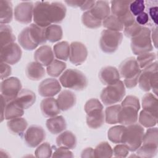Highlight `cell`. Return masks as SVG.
Wrapping results in <instances>:
<instances>
[{"label":"cell","mask_w":158,"mask_h":158,"mask_svg":"<svg viewBox=\"0 0 158 158\" xmlns=\"http://www.w3.org/2000/svg\"><path fill=\"white\" fill-rule=\"evenodd\" d=\"M18 42L19 44L27 51H32L38 47V45L36 44L31 38L28 27H25L19 33L18 36Z\"/></svg>","instance_id":"cell-34"},{"label":"cell","mask_w":158,"mask_h":158,"mask_svg":"<svg viewBox=\"0 0 158 158\" xmlns=\"http://www.w3.org/2000/svg\"><path fill=\"white\" fill-rule=\"evenodd\" d=\"M158 149V130L157 127L148 128L144 133L142 143L136 150L139 157L151 158L157 153Z\"/></svg>","instance_id":"cell-2"},{"label":"cell","mask_w":158,"mask_h":158,"mask_svg":"<svg viewBox=\"0 0 158 158\" xmlns=\"http://www.w3.org/2000/svg\"><path fill=\"white\" fill-rule=\"evenodd\" d=\"M51 12L52 23H59L65 17L67 9L60 2H52L51 3Z\"/></svg>","instance_id":"cell-30"},{"label":"cell","mask_w":158,"mask_h":158,"mask_svg":"<svg viewBox=\"0 0 158 158\" xmlns=\"http://www.w3.org/2000/svg\"><path fill=\"white\" fill-rule=\"evenodd\" d=\"M157 62L156 60L141 72L138 79V84L141 90L148 92L151 89L156 96L158 89V72Z\"/></svg>","instance_id":"cell-4"},{"label":"cell","mask_w":158,"mask_h":158,"mask_svg":"<svg viewBox=\"0 0 158 158\" xmlns=\"http://www.w3.org/2000/svg\"><path fill=\"white\" fill-rule=\"evenodd\" d=\"M0 71H1V79L2 80L7 78L11 74L12 69L10 66L3 62H0Z\"/></svg>","instance_id":"cell-52"},{"label":"cell","mask_w":158,"mask_h":158,"mask_svg":"<svg viewBox=\"0 0 158 158\" xmlns=\"http://www.w3.org/2000/svg\"><path fill=\"white\" fill-rule=\"evenodd\" d=\"M85 111L86 114L94 110H103V106L101 102L96 98H92L87 101L84 107Z\"/></svg>","instance_id":"cell-47"},{"label":"cell","mask_w":158,"mask_h":158,"mask_svg":"<svg viewBox=\"0 0 158 158\" xmlns=\"http://www.w3.org/2000/svg\"><path fill=\"white\" fill-rule=\"evenodd\" d=\"M120 74L118 69L113 66L102 67L99 72V78L103 85H109L120 80Z\"/></svg>","instance_id":"cell-18"},{"label":"cell","mask_w":158,"mask_h":158,"mask_svg":"<svg viewBox=\"0 0 158 158\" xmlns=\"http://www.w3.org/2000/svg\"><path fill=\"white\" fill-rule=\"evenodd\" d=\"M118 72L120 76L124 78L125 86L131 89L137 85L141 70L136 59L130 57L121 62L118 67Z\"/></svg>","instance_id":"cell-1"},{"label":"cell","mask_w":158,"mask_h":158,"mask_svg":"<svg viewBox=\"0 0 158 158\" xmlns=\"http://www.w3.org/2000/svg\"><path fill=\"white\" fill-rule=\"evenodd\" d=\"M144 133V130L141 125L134 123L128 125L125 127L121 143L125 144L129 151H136L141 144Z\"/></svg>","instance_id":"cell-6"},{"label":"cell","mask_w":158,"mask_h":158,"mask_svg":"<svg viewBox=\"0 0 158 158\" xmlns=\"http://www.w3.org/2000/svg\"><path fill=\"white\" fill-rule=\"evenodd\" d=\"M158 116L145 110H142L139 115V123L145 128L155 127L157 123Z\"/></svg>","instance_id":"cell-38"},{"label":"cell","mask_w":158,"mask_h":158,"mask_svg":"<svg viewBox=\"0 0 158 158\" xmlns=\"http://www.w3.org/2000/svg\"><path fill=\"white\" fill-rule=\"evenodd\" d=\"M142 26L139 25L136 21L131 25L124 27V35L130 38H132L141 31Z\"/></svg>","instance_id":"cell-48"},{"label":"cell","mask_w":158,"mask_h":158,"mask_svg":"<svg viewBox=\"0 0 158 158\" xmlns=\"http://www.w3.org/2000/svg\"><path fill=\"white\" fill-rule=\"evenodd\" d=\"M45 69L43 66L36 62L28 63L25 69L27 77L31 80L38 81L45 76Z\"/></svg>","instance_id":"cell-25"},{"label":"cell","mask_w":158,"mask_h":158,"mask_svg":"<svg viewBox=\"0 0 158 158\" xmlns=\"http://www.w3.org/2000/svg\"><path fill=\"white\" fill-rule=\"evenodd\" d=\"M125 128L124 125H115L111 127L107 132L108 139L114 143H121Z\"/></svg>","instance_id":"cell-42"},{"label":"cell","mask_w":158,"mask_h":158,"mask_svg":"<svg viewBox=\"0 0 158 158\" xmlns=\"http://www.w3.org/2000/svg\"><path fill=\"white\" fill-rule=\"evenodd\" d=\"M125 93L123 82L118 80L115 83L107 85L102 90L100 98L104 105L111 106L120 102L125 96Z\"/></svg>","instance_id":"cell-7"},{"label":"cell","mask_w":158,"mask_h":158,"mask_svg":"<svg viewBox=\"0 0 158 158\" xmlns=\"http://www.w3.org/2000/svg\"><path fill=\"white\" fill-rule=\"evenodd\" d=\"M13 19V9L11 1L0 0V22L1 24L9 23Z\"/></svg>","instance_id":"cell-31"},{"label":"cell","mask_w":158,"mask_h":158,"mask_svg":"<svg viewBox=\"0 0 158 158\" xmlns=\"http://www.w3.org/2000/svg\"><path fill=\"white\" fill-rule=\"evenodd\" d=\"M34 4L31 1L21 2L18 4L14 11L15 19L22 24L30 23L33 16Z\"/></svg>","instance_id":"cell-14"},{"label":"cell","mask_w":158,"mask_h":158,"mask_svg":"<svg viewBox=\"0 0 158 158\" xmlns=\"http://www.w3.org/2000/svg\"><path fill=\"white\" fill-rule=\"evenodd\" d=\"M69 60L72 64L78 66L84 63L88 56V50L85 45L78 41H73L70 44Z\"/></svg>","instance_id":"cell-15"},{"label":"cell","mask_w":158,"mask_h":158,"mask_svg":"<svg viewBox=\"0 0 158 158\" xmlns=\"http://www.w3.org/2000/svg\"><path fill=\"white\" fill-rule=\"evenodd\" d=\"M24 142L30 148H35L40 144L46 138L44 129L39 125H31L24 134Z\"/></svg>","instance_id":"cell-13"},{"label":"cell","mask_w":158,"mask_h":158,"mask_svg":"<svg viewBox=\"0 0 158 158\" xmlns=\"http://www.w3.org/2000/svg\"><path fill=\"white\" fill-rule=\"evenodd\" d=\"M156 59V54L154 52H146L138 55L136 61L140 69H144Z\"/></svg>","instance_id":"cell-45"},{"label":"cell","mask_w":158,"mask_h":158,"mask_svg":"<svg viewBox=\"0 0 158 158\" xmlns=\"http://www.w3.org/2000/svg\"><path fill=\"white\" fill-rule=\"evenodd\" d=\"M7 102H6L4 98L1 95V122L4 119V112Z\"/></svg>","instance_id":"cell-58"},{"label":"cell","mask_w":158,"mask_h":158,"mask_svg":"<svg viewBox=\"0 0 158 158\" xmlns=\"http://www.w3.org/2000/svg\"><path fill=\"white\" fill-rule=\"evenodd\" d=\"M33 57L35 62L40 64L43 67H47L54 60V54L51 46L43 45L36 50Z\"/></svg>","instance_id":"cell-17"},{"label":"cell","mask_w":158,"mask_h":158,"mask_svg":"<svg viewBox=\"0 0 158 158\" xmlns=\"http://www.w3.org/2000/svg\"><path fill=\"white\" fill-rule=\"evenodd\" d=\"M46 40L51 43H56L62 38L63 31L60 25L52 24L46 28Z\"/></svg>","instance_id":"cell-37"},{"label":"cell","mask_w":158,"mask_h":158,"mask_svg":"<svg viewBox=\"0 0 158 158\" xmlns=\"http://www.w3.org/2000/svg\"><path fill=\"white\" fill-rule=\"evenodd\" d=\"M61 90V86L58 80L54 78L43 80L38 85V91L40 96L51 98L56 96Z\"/></svg>","instance_id":"cell-16"},{"label":"cell","mask_w":158,"mask_h":158,"mask_svg":"<svg viewBox=\"0 0 158 158\" xmlns=\"http://www.w3.org/2000/svg\"><path fill=\"white\" fill-rule=\"evenodd\" d=\"M40 109L42 114L48 118L55 117L60 112L57 100L52 97L43 99L40 104Z\"/></svg>","instance_id":"cell-19"},{"label":"cell","mask_w":158,"mask_h":158,"mask_svg":"<svg viewBox=\"0 0 158 158\" xmlns=\"http://www.w3.org/2000/svg\"><path fill=\"white\" fill-rule=\"evenodd\" d=\"M129 153V149L123 144L116 145L113 149V154L117 157H126Z\"/></svg>","instance_id":"cell-50"},{"label":"cell","mask_w":158,"mask_h":158,"mask_svg":"<svg viewBox=\"0 0 158 158\" xmlns=\"http://www.w3.org/2000/svg\"><path fill=\"white\" fill-rule=\"evenodd\" d=\"M94 156L97 158H109L113 156V149L107 142L100 143L94 149Z\"/></svg>","instance_id":"cell-41"},{"label":"cell","mask_w":158,"mask_h":158,"mask_svg":"<svg viewBox=\"0 0 158 158\" xmlns=\"http://www.w3.org/2000/svg\"><path fill=\"white\" fill-rule=\"evenodd\" d=\"M104 122L105 116L102 110H94L86 114V123L91 128H99L104 125Z\"/></svg>","instance_id":"cell-27"},{"label":"cell","mask_w":158,"mask_h":158,"mask_svg":"<svg viewBox=\"0 0 158 158\" xmlns=\"http://www.w3.org/2000/svg\"><path fill=\"white\" fill-rule=\"evenodd\" d=\"M120 106L118 123L124 126L136 123L138 118V112L140 109L139 102L133 99H129L123 101Z\"/></svg>","instance_id":"cell-5"},{"label":"cell","mask_w":158,"mask_h":158,"mask_svg":"<svg viewBox=\"0 0 158 158\" xmlns=\"http://www.w3.org/2000/svg\"><path fill=\"white\" fill-rule=\"evenodd\" d=\"M0 89L1 95L7 103L16 98L22 89V83L18 78L11 77L2 80Z\"/></svg>","instance_id":"cell-11"},{"label":"cell","mask_w":158,"mask_h":158,"mask_svg":"<svg viewBox=\"0 0 158 158\" xmlns=\"http://www.w3.org/2000/svg\"><path fill=\"white\" fill-rule=\"evenodd\" d=\"M46 126L48 131L54 135L59 134L67 128V123L64 117L62 115H56L46 120Z\"/></svg>","instance_id":"cell-22"},{"label":"cell","mask_w":158,"mask_h":158,"mask_svg":"<svg viewBox=\"0 0 158 158\" xmlns=\"http://www.w3.org/2000/svg\"><path fill=\"white\" fill-rule=\"evenodd\" d=\"M70 46L67 41H62L56 43L53 47L55 57L59 60H67L70 56Z\"/></svg>","instance_id":"cell-35"},{"label":"cell","mask_w":158,"mask_h":158,"mask_svg":"<svg viewBox=\"0 0 158 158\" xmlns=\"http://www.w3.org/2000/svg\"><path fill=\"white\" fill-rule=\"evenodd\" d=\"M132 1H112L110 12L112 15L120 19L130 12V4Z\"/></svg>","instance_id":"cell-23"},{"label":"cell","mask_w":158,"mask_h":158,"mask_svg":"<svg viewBox=\"0 0 158 158\" xmlns=\"http://www.w3.org/2000/svg\"><path fill=\"white\" fill-rule=\"evenodd\" d=\"M52 157H73V155L72 152L70 151V149L59 147V148L56 149L55 151L53 152V154L52 156Z\"/></svg>","instance_id":"cell-51"},{"label":"cell","mask_w":158,"mask_h":158,"mask_svg":"<svg viewBox=\"0 0 158 158\" xmlns=\"http://www.w3.org/2000/svg\"><path fill=\"white\" fill-rule=\"evenodd\" d=\"M95 2V1H84V2L80 8L81 10H89L93 7Z\"/></svg>","instance_id":"cell-55"},{"label":"cell","mask_w":158,"mask_h":158,"mask_svg":"<svg viewBox=\"0 0 158 158\" xmlns=\"http://www.w3.org/2000/svg\"><path fill=\"white\" fill-rule=\"evenodd\" d=\"M29 33L33 41L37 44H44L47 41L46 36V28L31 23L28 27Z\"/></svg>","instance_id":"cell-29"},{"label":"cell","mask_w":158,"mask_h":158,"mask_svg":"<svg viewBox=\"0 0 158 158\" xmlns=\"http://www.w3.org/2000/svg\"><path fill=\"white\" fill-rule=\"evenodd\" d=\"M67 65L65 62L59 60H54L48 66H47V73L52 77H59L65 70Z\"/></svg>","instance_id":"cell-39"},{"label":"cell","mask_w":158,"mask_h":158,"mask_svg":"<svg viewBox=\"0 0 158 158\" xmlns=\"http://www.w3.org/2000/svg\"><path fill=\"white\" fill-rule=\"evenodd\" d=\"M23 109L14 101H11L6 104L4 118L9 120L13 118L21 117L23 115Z\"/></svg>","instance_id":"cell-33"},{"label":"cell","mask_w":158,"mask_h":158,"mask_svg":"<svg viewBox=\"0 0 158 158\" xmlns=\"http://www.w3.org/2000/svg\"><path fill=\"white\" fill-rule=\"evenodd\" d=\"M151 34L149 28L143 27L139 33L131 38V49L134 54L138 56L153 49Z\"/></svg>","instance_id":"cell-8"},{"label":"cell","mask_w":158,"mask_h":158,"mask_svg":"<svg viewBox=\"0 0 158 158\" xmlns=\"http://www.w3.org/2000/svg\"><path fill=\"white\" fill-rule=\"evenodd\" d=\"M143 110L158 116V101L156 96L151 93L145 94L141 101Z\"/></svg>","instance_id":"cell-32"},{"label":"cell","mask_w":158,"mask_h":158,"mask_svg":"<svg viewBox=\"0 0 158 158\" xmlns=\"http://www.w3.org/2000/svg\"><path fill=\"white\" fill-rule=\"evenodd\" d=\"M151 40H152L154 45L156 48L157 47V28H155L152 32V34H151Z\"/></svg>","instance_id":"cell-59"},{"label":"cell","mask_w":158,"mask_h":158,"mask_svg":"<svg viewBox=\"0 0 158 158\" xmlns=\"http://www.w3.org/2000/svg\"><path fill=\"white\" fill-rule=\"evenodd\" d=\"M56 100L60 109L66 111L75 105L76 96L71 91L64 90L59 94Z\"/></svg>","instance_id":"cell-20"},{"label":"cell","mask_w":158,"mask_h":158,"mask_svg":"<svg viewBox=\"0 0 158 158\" xmlns=\"http://www.w3.org/2000/svg\"><path fill=\"white\" fill-rule=\"evenodd\" d=\"M22 54V49L17 44L15 43L9 44L1 48V62L9 65H14L20 61Z\"/></svg>","instance_id":"cell-12"},{"label":"cell","mask_w":158,"mask_h":158,"mask_svg":"<svg viewBox=\"0 0 158 158\" xmlns=\"http://www.w3.org/2000/svg\"><path fill=\"white\" fill-rule=\"evenodd\" d=\"M89 11L94 17L102 21L110 15V8L107 1H98Z\"/></svg>","instance_id":"cell-24"},{"label":"cell","mask_w":158,"mask_h":158,"mask_svg":"<svg viewBox=\"0 0 158 158\" xmlns=\"http://www.w3.org/2000/svg\"><path fill=\"white\" fill-rule=\"evenodd\" d=\"M35 156L38 158H49L52 157V148L49 143L46 142L41 144L35 150Z\"/></svg>","instance_id":"cell-46"},{"label":"cell","mask_w":158,"mask_h":158,"mask_svg":"<svg viewBox=\"0 0 158 158\" xmlns=\"http://www.w3.org/2000/svg\"><path fill=\"white\" fill-rule=\"evenodd\" d=\"M123 39V34L120 31L104 30L101 34L99 46L105 53H113L119 47Z\"/></svg>","instance_id":"cell-9"},{"label":"cell","mask_w":158,"mask_h":158,"mask_svg":"<svg viewBox=\"0 0 158 158\" xmlns=\"http://www.w3.org/2000/svg\"><path fill=\"white\" fill-rule=\"evenodd\" d=\"M14 101L23 109H27L35 102L36 94L28 89H22Z\"/></svg>","instance_id":"cell-21"},{"label":"cell","mask_w":158,"mask_h":158,"mask_svg":"<svg viewBox=\"0 0 158 158\" xmlns=\"http://www.w3.org/2000/svg\"><path fill=\"white\" fill-rule=\"evenodd\" d=\"M81 157H95L94 151L92 148H86L81 152Z\"/></svg>","instance_id":"cell-54"},{"label":"cell","mask_w":158,"mask_h":158,"mask_svg":"<svg viewBox=\"0 0 158 158\" xmlns=\"http://www.w3.org/2000/svg\"><path fill=\"white\" fill-rule=\"evenodd\" d=\"M28 126L25 118L19 117L9 120L7 122V127L9 131L13 135L21 136L27 129Z\"/></svg>","instance_id":"cell-28"},{"label":"cell","mask_w":158,"mask_h":158,"mask_svg":"<svg viewBox=\"0 0 158 158\" xmlns=\"http://www.w3.org/2000/svg\"><path fill=\"white\" fill-rule=\"evenodd\" d=\"M157 7H152L149 9V15L153 22L157 24Z\"/></svg>","instance_id":"cell-56"},{"label":"cell","mask_w":158,"mask_h":158,"mask_svg":"<svg viewBox=\"0 0 158 158\" xmlns=\"http://www.w3.org/2000/svg\"><path fill=\"white\" fill-rule=\"evenodd\" d=\"M65 2L70 7H80L84 1H79V0H74V1H65Z\"/></svg>","instance_id":"cell-57"},{"label":"cell","mask_w":158,"mask_h":158,"mask_svg":"<svg viewBox=\"0 0 158 158\" xmlns=\"http://www.w3.org/2000/svg\"><path fill=\"white\" fill-rule=\"evenodd\" d=\"M135 21L140 25H144L146 24L149 21L148 14L144 12L141 13L136 16Z\"/></svg>","instance_id":"cell-53"},{"label":"cell","mask_w":158,"mask_h":158,"mask_svg":"<svg viewBox=\"0 0 158 158\" xmlns=\"http://www.w3.org/2000/svg\"><path fill=\"white\" fill-rule=\"evenodd\" d=\"M82 23L89 28H98L102 25V21L94 17L89 10L85 12L81 16Z\"/></svg>","instance_id":"cell-44"},{"label":"cell","mask_w":158,"mask_h":158,"mask_svg":"<svg viewBox=\"0 0 158 158\" xmlns=\"http://www.w3.org/2000/svg\"><path fill=\"white\" fill-rule=\"evenodd\" d=\"M120 109L121 106L118 104L107 107L104 112L106 122L110 125L118 123V116Z\"/></svg>","instance_id":"cell-40"},{"label":"cell","mask_w":158,"mask_h":158,"mask_svg":"<svg viewBox=\"0 0 158 158\" xmlns=\"http://www.w3.org/2000/svg\"><path fill=\"white\" fill-rule=\"evenodd\" d=\"M102 26L106 30L120 31L123 30V26L118 19L113 15H110L102 22Z\"/></svg>","instance_id":"cell-43"},{"label":"cell","mask_w":158,"mask_h":158,"mask_svg":"<svg viewBox=\"0 0 158 158\" xmlns=\"http://www.w3.org/2000/svg\"><path fill=\"white\" fill-rule=\"evenodd\" d=\"M59 81L64 88L77 91L85 89L88 83L83 72L73 69L65 70L59 77Z\"/></svg>","instance_id":"cell-3"},{"label":"cell","mask_w":158,"mask_h":158,"mask_svg":"<svg viewBox=\"0 0 158 158\" xmlns=\"http://www.w3.org/2000/svg\"><path fill=\"white\" fill-rule=\"evenodd\" d=\"M77 138L70 131L62 132L56 138V144L58 147L73 149L77 146Z\"/></svg>","instance_id":"cell-26"},{"label":"cell","mask_w":158,"mask_h":158,"mask_svg":"<svg viewBox=\"0 0 158 158\" xmlns=\"http://www.w3.org/2000/svg\"><path fill=\"white\" fill-rule=\"evenodd\" d=\"M145 6L144 1L136 0L131 1L130 4V10L133 16H137L144 12Z\"/></svg>","instance_id":"cell-49"},{"label":"cell","mask_w":158,"mask_h":158,"mask_svg":"<svg viewBox=\"0 0 158 158\" xmlns=\"http://www.w3.org/2000/svg\"><path fill=\"white\" fill-rule=\"evenodd\" d=\"M15 36L12 32V28L6 24L0 26V45L1 48L9 44L14 43Z\"/></svg>","instance_id":"cell-36"},{"label":"cell","mask_w":158,"mask_h":158,"mask_svg":"<svg viewBox=\"0 0 158 158\" xmlns=\"http://www.w3.org/2000/svg\"><path fill=\"white\" fill-rule=\"evenodd\" d=\"M51 3L48 1H37L33 9V21L40 27L46 28L52 25Z\"/></svg>","instance_id":"cell-10"}]
</instances>
